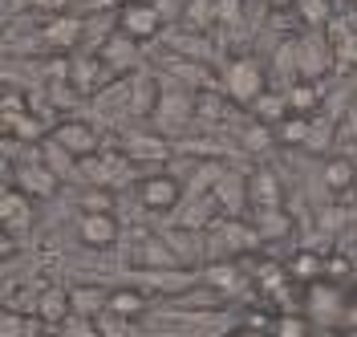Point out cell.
<instances>
[{"instance_id": "ffe728a7", "label": "cell", "mask_w": 357, "mask_h": 337, "mask_svg": "<svg viewBox=\"0 0 357 337\" xmlns=\"http://www.w3.org/2000/svg\"><path fill=\"white\" fill-rule=\"evenodd\" d=\"M142 269H183V256H178L167 236H146L142 240Z\"/></svg>"}, {"instance_id": "44dd1931", "label": "cell", "mask_w": 357, "mask_h": 337, "mask_svg": "<svg viewBox=\"0 0 357 337\" xmlns=\"http://www.w3.org/2000/svg\"><path fill=\"white\" fill-rule=\"evenodd\" d=\"M37 147H41V163L49 167V171H53V175H57V179L73 175V163H82L77 155H69V151H66V147H61V142H57L53 135L45 138V142H37Z\"/></svg>"}, {"instance_id": "d6a6232c", "label": "cell", "mask_w": 357, "mask_h": 337, "mask_svg": "<svg viewBox=\"0 0 357 337\" xmlns=\"http://www.w3.org/2000/svg\"><path fill=\"white\" fill-rule=\"evenodd\" d=\"M256 227H260V236H284L289 216H280V207H256Z\"/></svg>"}, {"instance_id": "8fae6325", "label": "cell", "mask_w": 357, "mask_h": 337, "mask_svg": "<svg viewBox=\"0 0 357 337\" xmlns=\"http://www.w3.org/2000/svg\"><path fill=\"white\" fill-rule=\"evenodd\" d=\"M171 151L175 147L167 135H126V142H122V155L130 163H167Z\"/></svg>"}, {"instance_id": "cb8c5ba5", "label": "cell", "mask_w": 357, "mask_h": 337, "mask_svg": "<svg viewBox=\"0 0 357 337\" xmlns=\"http://www.w3.org/2000/svg\"><path fill=\"white\" fill-rule=\"evenodd\" d=\"M110 309L134 321V317L146 313V297H142L138 289H114V292H110Z\"/></svg>"}, {"instance_id": "1f68e13d", "label": "cell", "mask_w": 357, "mask_h": 337, "mask_svg": "<svg viewBox=\"0 0 357 337\" xmlns=\"http://www.w3.org/2000/svg\"><path fill=\"white\" fill-rule=\"evenodd\" d=\"M195 118H203V122H223V118H227L223 93H199V98H195Z\"/></svg>"}, {"instance_id": "b9f144b4", "label": "cell", "mask_w": 357, "mask_h": 337, "mask_svg": "<svg viewBox=\"0 0 357 337\" xmlns=\"http://www.w3.org/2000/svg\"><path fill=\"white\" fill-rule=\"evenodd\" d=\"M45 337H57V334H45Z\"/></svg>"}, {"instance_id": "9c48e42d", "label": "cell", "mask_w": 357, "mask_h": 337, "mask_svg": "<svg viewBox=\"0 0 357 337\" xmlns=\"http://www.w3.org/2000/svg\"><path fill=\"white\" fill-rule=\"evenodd\" d=\"M33 313L41 317L45 325H66L69 317H73V297H69V289H57V285H45L41 292H37V305H33Z\"/></svg>"}, {"instance_id": "5bb4252c", "label": "cell", "mask_w": 357, "mask_h": 337, "mask_svg": "<svg viewBox=\"0 0 357 337\" xmlns=\"http://www.w3.org/2000/svg\"><path fill=\"white\" fill-rule=\"evenodd\" d=\"M69 297H73V317H82V321H93L110 309V292L102 285H73Z\"/></svg>"}, {"instance_id": "2e32d148", "label": "cell", "mask_w": 357, "mask_h": 337, "mask_svg": "<svg viewBox=\"0 0 357 337\" xmlns=\"http://www.w3.org/2000/svg\"><path fill=\"white\" fill-rule=\"evenodd\" d=\"M17 183H21L24 195H33V200H45V195H53V191H57V183H61V179H57V175H53L45 163H29V167L21 163V171H17Z\"/></svg>"}, {"instance_id": "6da1fadb", "label": "cell", "mask_w": 357, "mask_h": 337, "mask_svg": "<svg viewBox=\"0 0 357 337\" xmlns=\"http://www.w3.org/2000/svg\"><path fill=\"white\" fill-rule=\"evenodd\" d=\"M223 93L236 98L240 106H256V102L268 93L264 69L256 66L252 57H236V61L227 66V73H223Z\"/></svg>"}, {"instance_id": "484cf974", "label": "cell", "mask_w": 357, "mask_h": 337, "mask_svg": "<svg viewBox=\"0 0 357 337\" xmlns=\"http://www.w3.org/2000/svg\"><path fill=\"white\" fill-rule=\"evenodd\" d=\"M284 98H289V106H292L296 114H309L312 106L321 102V86H317V82H292Z\"/></svg>"}, {"instance_id": "603a6c76", "label": "cell", "mask_w": 357, "mask_h": 337, "mask_svg": "<svg viewBox=\"0 0 357 337\" xmlns=\"http://www.w3.org/2000/svg\"><path fill=\"white\" fill-rule=\"evenodd\" d=\"M309 135H312V122L305 118V114H296V110L276 126V138H280L284 147H309Z\"/></svg>"}, {"instance_id": "836d02e7", "label": "cell", "mask_w": 357, "mask_h": 337, "mask_svg": "<svg viewBox=\"0 0 357 337\" xmlns=\"http://www.w3.org/2000/svg\"><path fill=\"white\" fill-rule=\"evenodd\" d=\"M292 276H296V280H321V256H312V252H296V256H292Z\"/></svg>"}, {"instance_id": "f1b7e54d", "label": "cell", "mask_w": 357, "mask_h": 337, "mask_svg": "<svg viewBox=\"0 0 357 337\" xmlns=\"http://www.w3.org/2000/svg\"><path fill=\"white\" fill-rule=\"evenodd\" d=\"M4 135H13V138H21V142H45V130H41V122L33 118V114H21V118H13V122H4Z\"/></svg>"}, {"instance_id": "f546056e", "label": "cell", "mask_w": 357, "mask_h": 337, "mask_svg": "<svg viewBox=\"0 0 357 337\" xmlns=\"http://www.w3.org/2000/svg\"><path fill=\"white\" fill-rule=\"evenodd\" d=\"M203 280H207L215 292H223V297H227V292L240 285V272H236V264H211V269L203 272Z\"/></svg>"}, {"instance_id": "5b68a950", "label": "cell", "mask_w": 357, "mask_h": 337, "mask_svg": "<svg viewBox=\"0 0 357 337\" xmlns=\"http://www.w3.org/2000/svg\"><path fill=\"white\" fill-rule=\"evenodd\" d=\"M337 66L333 45L317 41V37H301L296 41V82H317L321 73H329Z\"/></svg>"}, {"instance_id": "4dcf8cb0", "label": "cell", "mask_w": 357, "mask_h": 337, "mask_svg": "<svg viewBox=\"0 0 357 337\" xmlns=\"http://www.w3.org/2000/svg\"><path fill=\"white\" fill-rule=\"evenodd\" d=\"M93 329H98V337H130V317L106 309L102 317H93Z\"/></svg>"}, {"instance_id": "7402d4cb", "label": "cell", "mask_w": 357, "mask_h": 337, "mask_svg": "<svg viewBox=\"0 0 357 337\" xmlns=\"http://www.w3.org/2000/svg\"><path fill=\"white\" fill-rule=\"evenodd\" d=\"M146 285L155 292H187L191 289V272L183 269H146Z\"/></svg>"}, {"instance_id": "30bf717a", "label": "cell", "mask_w": 357, "mask_h": 337, "mask_svg": "<svg viewBox=\"0 0 357 337\" xmlns=\"http://www.w3.org/2000/svg\"><path fill=\"white\" fill-rule=\"evenodd\" d=\"M126 102H130V114L146 118V114H158V102H162V90H158L155 73H134L126 82Z\"/></svg>"}, {"instance_id": "277c9868", "label": "cell", "mask_w": 357, "mask_h": 337, "mask_svg": "<svg viewBox=\"0 0 357 337\" xmlns=\"http://www.w3.org/2000/svg\"><path fill=\"white\" fill-rule=\"evenodd\" d=\"M49 135L57 138L69 155H77V158L98 155V142H102V138H98V130H93V122H86V118H61Z\"/></svg>"}, {"instance_id": "7a4b0ae2", "label": "cell", "mask_w": 357, "mask_h": 337, "mask_svg": "<svg viewBox=\"0 0 357 337\" xmlns=\"http://www.w3.org/2000/svg\"><path fill=\"white\" fill-rule=\"evenodd\" d=\"M178 200H183V183L167 171H155L138 183V203L146 211H171V207H178Z\"/></svg>"}, {"instance_id": "9a60e30c", "label": "cell", "mask_w": 357, "mask_h": 337, "mask_svg": "<svg viewBox=\"0 0 357 337\" xmlns=\"http://www.w3.org/2000/svg\"><path fill=\"white\" fill-rule=\"evenodd\" d=\"M195 114V102H191V93L187 90H171L162 102H158V126L171 135V130H178L187 118Z\"/></svg>"}, {"instance_id": "e0dca14e", "label": "cell", "mask_w": 357, "mask_h": 337, "mask_svg": "<svg viewBox=\"0 0 357 337\" xmlns=\"http://www.w3.org/2000/svg\"><path fill=\"white\" fill-rule=\"evenodd\" d=\"M82 33H86L82 17H73V13H57L53 21L45 24L41 37H45V41H49L53 49H61V53H66L69 45H77V37H82Z\"/></svg>"}, {"instance_id": "d4e9b609", "label": "cell", "mask_w": 357, "mask_h": 337, "mask_svg": "<svg viewBox=\"0 0 357 337\" xmlns=\"http://www.w3.org/2000/svg\"><path fill=\"white\" fill-rule=\"evenodd\" d=\"M252 114H256L260 122H268V126H272V122L280 126V122H284V118L292 114V106H289V98H276V93H264V98H260V102L252 106Z\"/></svg>"}, {"instance_id": "52a82bcc", "label": "cell", "mask_w": 357, "mask_h": 337, "mask_svg": "<svg viewBox=\"0 0 357 337\" xmlns=\"http://www.w3.org/2000/svg\"><path fill=\"white\" fill-rule=\"evenodd\" d=\"M110 77V66L102 61V53H86V57H73V69H69V90L77 98L86 93H98L102 82Z\"/></svg>"}, {"instance_id": "8d00e7d4", "label": "cell", "mask_w": 357, "mask_h": 337, "mask_svg": "<svg viewBox=\"0 0 357 337\" xmlns=\"http://www.w3.org/2000/svg\"><path fill=\"white\" fill-rule=\"evenodd\" d=\"M82 211H114L110 187H93V183H89L86 191H82Z\"/></svg>"}, {"instance_id": "4fadbf2b", "label": "cell", "mask_w": 357, "mask_h": 337, "mask_svg": "<svg viewBox=\"0 0 357 337\" xmlns=\"http://www.w3.org/2000/svg\"><path fill=\"white\" fill-rule=\"evenodd\" d=\"M248 203H252V207H284V187L276 179V171L260 167V171L248 179Z\"/></svg>"}, {"instance_id": "d590c367", "label": "cell", "mask_w": 357, "mask_h": 337, "mask_svg": "<svg viewBox=\"0 0 357 337\" xmlns=\"http://www.w3.org/2000/svg\"><path fill=\"white\" fill-rule=\"evenodd\" d=\"M333 57H337V69H345V66L357 69V33H341V37H333Z\"/></svg>"}, {"instance_id": "ac0fdd59", "label": "cell", "mask_w": 357, "mask_h": 337, "mask_svg": "<svg viewBox=\"0 0 357 337\" xmlns=\"http://www.w3.org/2000/svg\"><path fill=\"white\" fill-rule=\"evenodd\" d=\"M321 179H325V187H329L333 195H345L357 183V158L354 155H333L321 167Z\"/></svg>"}, {"instance_id": "f35d334b", "label": "cell", "mask_w": 357, "mask_h": 337, "mask_svg": "<svg viewBox=\"0 0 357 337\" xmlns=\"http://www.w3.org/2000/svg\"><path fill=\"white\" fill-rule=\"evenodd\" d=\"M29 4H37V8H49V13H66V8H61L66 0H29Z\"/></svg>"}, {"instance_id": "e575fe53", "label": "cell", "mask_w": 357, "mask_h": 337, "mask_svg": "<svg viewBox=\"0 0 357 337\" xmlns=\"http://www.w3.org/2000/svg\"><path fill=\"white\" fill-rule=\"evenodd\" d=\"M24 334H29V317L17 305H4V313H0V337H24Z\"/></svg>"}, {"instance_id": "ab89813d", "label": "cell", "mask_w": 357, "mask_h": 337, "mask_svg": "<svg viewBox=\"0 0 357 337\" xmlns=\"http://www.w3.org/2000/svg\"><path fill=\"white\" fill-rule=\"evenodd\" d=\"M231 337H264V329H236Z\"/></svg>"}, {"instance_id": "7c38bea8", "label": "cell", "mask_w": 357, "mask_h": 337, "mask_svg": "<svg viewBox=\"0 0 357 337\" xmlns=\"http://www.w3.org/2000/svg\"><path fill=\"white\" fill-rule=\"evenodd\" d=\"M33 195H24L17 187H4V200H0V220H4V232L21 236L24 227L33 224V207H29Z\"/></svg>"}, {"instance_id": "ba28073f", "label": "cell", "mask_w": 357, "mask_h": 337, "mask_svg": "<svg viewBox=\"0 0 357 337\" xmlns=\"http://www.w3.org/2000/svg\"><path fill=\"white\" fill-rule=\"evenodd\" d=\"M98 53H102V61L110 66V73H126V69H138V37H130V33H110L102 45H98Z\"/></svg>"}, {"instance_id": "4316f807", "label": "cell", "mask_w": 357, "mask_h": 337, "mask_svg": "<svg viewBox=\"0 0 357 337\" xmlns=\"http://www.w3.org/2000/svg\"><path fill=\"white\" fill-rule=\"evenodd\" d=\"M240 142H244V151L260 155V151H272V147H276L280 138L272 135V126H268V122H260V118H256V122H252V126L244 130V138H240Z\"/></svg>"}, {"instance_id": "60d3db41", "label": "cell", "mask_w": 357, "mask_h": 337, "mask_svg": "<svg viewBox=\"0 0 357 337\" xmlns=\"http://www.w3.org/2000/svg\"><path fill=\"white\" fill-rule=\"evenodd\" d=\"M268 4H276V8H284V4H296V0H268Z\"/></svg>"}, {"instance_id": "8992f818", "label": "cell", "mask_w": 357, "mask_h": 337, "mask_svg": "<svg viewBox=\"0 0 357 337\" xmlns=\"http://www.w3.org/2000/svg\"><path fill=\"white\" fill-rule=\"evenodd\" d=\"M77 236H82V244L86 248H114L118 244V236H122V224H118V216L114 211H82V220H77Z\"/></svg>"}, {"instance_id": "74e56055", "label": "cell", "mask_w": 357, "mask_h": 337, "mask_svg": "<svg viewBox=\"0 0 357 337\" xmlns=\"http://www.w3.org/2000/svg\"><path fill=\"white\" fill-rule=\"evenodd\" d=\"M272 329H276V337H309V321L305 317H280Z\"/></svg>"}, {"instance_id": "d6986e66", "label": "cell", "mask_w": 357, "mask_h": 337, "mask_svg": "<svg viewBox=\"0 0 357 337\" xmlns=\"http://www.w3.org/2000/svg\"><path fill=\"white\" fill-rule=\"evenodd\" d=\"M211 200H215V207H220L223 216H231V220H236V216L244 211L248 183L240 179V175H223V179L215 183V195H211Z\"/></svg>"}, {"instance_id": "3957f363", "label": "cell", "mask_w": 357, "mask_h": 337, "mask_svg": "<svg viewBox=\"0 0 357 337\" xmlns=\"http://www.w3.org/2000/svg\"><path fill=\"white\" fill-rule=\"evenodd\" d=\"M118 29L138 37V41H146V37H155L158 29H162V13H158V4H151V0H126L118 8Z\"/></svg>"}, {"instance_id": "83f0119b", "label": "cell", "mask_w": 357, "mask_h": 337, "mask_svg": "<svg viewBox=\"0 0 357 337\" xmlns=\"http://www.w3.org/2000/svg\"><path fill=\"white\" fill-rule=\"evenodd\" d=\"M292 8H296V17L309 24V29H321V24H329V17H333L329 0H296Z\"/></svg>"}]
</instances>
